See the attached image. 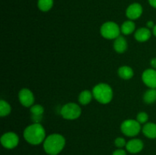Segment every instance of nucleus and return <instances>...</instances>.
<instances>
[{
    "label": "nucleus",
    "mask_w": 156,
    "mask_h": 155,
    "mask_svg": "<svg viewBox=\"0 0 156 155\" xmlns=\"http://www.w3.org/2000/svg\"><path fill=\"white\" fill-rule=\"evenodd\" d=\"M24 138L29 144L38 145L45 140V129L41 123H33L24 129Z\"/></svg>",
    "instance_id": "f257e3e1"
},
{
    "label": "nucleus",
    "mask_w": 156,
    "mask_h": 155,
    "mask_svg": "<svg viewBox=\"0 0 156 155\" xmlns=\"http://www.w3.org/2000/svg\"><path fill=\"white\" fill-rule=\"evenodd\" d=\"M66 139L59 134H51L45 138L44 148L47 153L50 155H57L64 148Z\"/></svg>",
    "instance_id": "f03ea898"
},
{
    "label": "nucleus",
    "mask_w": 156,
    "mask_h": 155,
    "mask_svg": "<svg viewBox=\"0 0 156 155\" xmlns=\"http://www.w3.org/2000/svg\"><path fill=\"white\" fill-rule=\"evenodd\" d=\"M93 97L98 102L102 104H108L112 100L113 90L110 85L106 83H100L94 87L92 90Z\"/></svg>",
    "instance_id": "7ed1b4c3"
},
{
    "label": "nucleus",
    "mask_w": 156,
    "mask_h": 155,
    "mask_svg": "<svg viewBox=\"0 0 156 155\" xmlns=\"http://www.w3.org/2000/svg\"><path fill=\"white\" fill-rule=\"evenodd\" d=\"M121 30L117 23L114 21H107L101 27V34L103 37L108 40H115L120 36Z\"/></svg>",
    "instance_id": "20e7f679"
},
{
    "label": "nucleus",
    "mask_w": 156,
    "mask_h": 155,
    "mask_svg": "<svg viewBox=\"0 0 156 155\" xmlns=\"http://www.w3.org/2000/svg\"><path fill=\"white\" fill-rule=\"evenodd\" d=\"M60 114L65 119L74 120L80 116L82 109L77 103H68L61 108Z\"/></svg>",
    "instance_id": "39448f33"
},
{
    "label": "nucleus",
    "mask_w": 156,
    "mask_h": 155,
    "mask_svg": "<svg viewBox=\"0 0 156 155\" xmlns=\"http://www.w3.org/2000/svg\"><path fill=\"white\" fill-rule=\"evenodd\" d=\"M121 132L128 137H134L138 135L141 130L140 123L137 120L126 119L120 126Z\"/></svg>",
    "instance_id": "423d86ee"
},
{
    "label": "nucleus",
    "mask_w": 156,
    "mask_h": 155,
    "mask_svg": "<svg viewBox=\"0 0 156 155\" xmlns=\"http://www.w3.org/2000/svg\"><path fill=\"white\" fill-rule=\"evenodd\" d=\"M19 138L15 132H9L5 133L1 138V143L7 149H13L18 144Z\"/></svg>",
    "instance_id": "0eeeda50"
},
{
    "label": "nucleus",
    "mask_w": 156,
    "mask_h": 155,
    "mask_svg": "<svg viewBox=\"0 0 156 155\" xmlns=\"http://www.w3.org/2000/svg\"><path fill=\"white\" fill-rule=\"evenodd\" d=\"M18 99L21 104L25 107H30L34 103V96L28 88H22L18 93Z\"/></svg>",
    "instance_id": "6e6552de"
},
{
    "label": "nucleus",
    "mask_w": 156,
    "mask_h": 155,
    "mask_svg": "<svg viewBox=\"0 0 156 155\" xmlns=\"http://www.w3.org/2000/svg\"><path fill=\"white\" fill-rule=\"evenodd\" d=\"M142 79L145 84L149 88L156 89V70L154 68H148L145 70L142 75Z\"/></svg>",
    "instance_id": "1a4fd4ad"
},
{
    "label": "nucleus",
    "mask_w": 156,
    "mask_h": 155,
    "mask_svg": "<svg viewBox=\"0 0 156 155\" xmlns=\"http://www.w3.org/2000/svg\"><path fill=\"white\" fill-rule=\"evenodd\" d=\"M143 7L140 3H133L129 5L126 10V15L129 20L138 19L143 14Z\"/></svg>",
    "instance_id": "9d476101"
},
{
    "label": "nucleus",
    "mask_w": 156,
    "mask_h": 155,
    "mask_svg": "<svg viewBox=\"0 0 156 155\" xmlns=\"http://www.w3.org/2000/svg\"><path fill=\"white\" fill-rule=\"evenodd\" d=\"M144 144L143 142L140 139L134 138V139L130 140L126 143V148L128 152L131 153H137L141 151L143 149Z\"/></svg>",
    "instance_id": "9b49d317"
},
{
    "label": "nucleus",
    "mask_w": 156,
    "mask_h": 155,
    "mask_svg": "<svg viewBox=\"0 0 156 155\" xmlns=\"http://www.w3.org/2000/svg\"><path fill=\"white\" fill-rule=\"evenodd\" d=\"M151 35H152V33H151L150 29L148 27H141L135 32L134 36L138 42L143 43L149 40L151 37Z\"/></svg>",
    "instance_id": "f8f14e48"
},
{
    "label": "nucleus",
    "mask_w": 156,
    "mask_h": 155,
    "mask_svg": "<svg viewBox=\"0 0 156 155\" xmlns=\"http://www.w3.org/2000/svg\"><path fill=\"white\" fill-rule=\"evenodd\" d=\"M127 42L123 36H120L114 42V49L117 53H123L127 50Z\"/></svg>",
    "instance_id": "ddd939ff"
},
{
    "label": "nucleus",
    "mask_w": 156,
    "mask_h": 155,
    "mask_svg": "<svg viewBox=\"0 0 156 155\" xmlns=\"http://www.w3.org/2000/svg\"><path fill=\"white\" fill-rule=\"evenodd\" d=\"M143 132L145 136L149 138H156V124L153 122H148L143 127Z\"/></svg>",
    "instance_id": "4468645a"
},
{
    "label": "nucleus",
    "mask_w": 156,
    "mask_h": 155,
    "mask_svg": "<svg viewBox=\"0 0 156 155\" xmlns=\"http://www.w3.org/2000/svg\"><path fill=\"white\" fill-rule=\"evenodd\" d=\"M118 74L122 79L129 80L133 77L134 71L131 67L127 66V65H123L118 69Z\"/></svg>",
    "instance_id": "2eb2a0df"
},
{
    "label": "nucleus",
    "mask_w": 156,
    "mask_h": 155,
    "mask_svg": "<svg viewBox=\"0 0 156 155\" xmlns=\"http://www.w3.org/2000/svg\"><path fill=\"white\" fill-rule=\"evenodd\" d=\"M136 29L135 23L132 21V20H129V21H126L125 22L123 23L121 25L120 30L123 34L124 35H129L134 32Z\"/></svg>",
    "instance_id": "dca6fc26"
},
{
    "label": "nucleus",
    "mask_w": 156,
    "mask_h": 155,
    "mask_svg": "<svg viewBox=\"0 0 156 155\" xmlns=\"http://www.w3.org/2000/svg\"><path fill=\"white\" fill-rule=\"evenodd\" d=\"M93 97L92 92L88 90H85L82 91L79 96V101L82 105H87L90 103Z\"/></svg>",
    "instance_id": "f3484780"
},
{
    "label": "nucleus",
    "mask_w": 156,
    "mask_h": 155,
    "mask_svg": "<svg viewBox=\"0 0 156 155\" xmlns=\"http://www.w3.org/2000/svg\"><path fill=\"white\" fill-rule=\"evenodd\" d=\"M144 102L147 104H152L156 101V89L155 88H149L144 94L143 96Z\"/></svg>",
    "instance_id": "a211bd4d"
},
{
    "label": "nucleus",
    "mask_w": 156,
    "mask_h": 155,
    "mask_svg": "<svg viewBox=\"0 0 156 155\" xmlns=\"http://www.w3.org/2000/svg\"><path fill=\"white\" fill-rule=\"evenodd\" d=\"M53 5V0H38V9L41 12H48L52 9Z\"/></svg>",
    "instance_id": "6ab92c4d"
},
{
    "label": "nucleus",
    "mask_w": 156,
    "mask_h": 155,
    "mask_svg": "<svg viewBox=\"0 0 156 155\" xmlns=\"http://www.w3.org/2000/svg\"><path fill=\"white\" fill-rule=\"evenodd\" d=\"M11 111H12V107L10 104L5 100H0V115L2 117L7 116L10 114Z\"/></svg>",
    "instance_id": "aec40b11"
},
{
    "label": "nucleus",
    "mask_w": 156,
    "mask_h": 155,
    "mask_svg": "<svg viewBox=\"0 0 156 155\" xmlns=\"http://www.w3.org/2000/svg\"><path fill=\"white\" fill-rule=\"evenodd\" d=\"M30 111L31 112V115H43L44 112V106L40 104L33 105V106H30Z\"/></svg>",
    "instance_id": "412c9836"
},
{
    "label": "nucleus",
    "mask_w": 156,
    "mask_h": 155,
    "mask_svg": "<svg viewBox=\"0 0 156 155\" xmlns=\"http://www.w3.org/2000/svg\"><path fill=\"white\" fill-rule=\"evenodd\" d=\"M149 119V115L146 112H140L137 114L136 120L140 123V124H144Z\"/></svg>",
    "instance_id": "4be33fe9"
},
{
    "label": "nucleus",
    "mask_w": 156,
    "mask_h": 155,
    "mask_svg": "<svg viewBox=\"0 0 156 155\" xmlns=\"http://www.w3.org/2000/svg\"><path fill=\"white\" fill-rule=\"evenodd\" d=\"M114 144L119 148H122L123 147H126V140L123 138H121V137H119V138H116L115 141H114Z\"/></svg>",
    "instance_id": "5701e85b"
},
{
    "label": "nucleus",
    "mask_w": 156,
    "mask_h": 155,
    "mask_svg": "<svg viewBox=\"0 0 156 155\" xmlns=\"http://www.w3.org/2000/svg\"><path fill=\"white\" fill-rule=\"evenodd\" d=\"M112 155H126V152L121 148H119L114 151Z\"/></svg>",
    "instance_id": "b1692460"
},
{
    "label": "nucleus",
    "mask_w": 156,
    "mask_h": 155,
    "mask_svg": "<svg viewBox=\"0 0 156 155\" xmlns=\"http://www.w3.org/2000/svg\"><path fill=\"white\" fill-rule=\"evenodd\" d=\"M154 27H155V24H154L153 21H148V22H147V27H148V28H149V29L152 28V29H153Z\"/></svg>",
    "instance_id": "393cba45"
},
{
    "label": "nucleus",
    "mask_w": 156,
    "mask_h": 155,
    "mask_svg": "<svg viewBox=\"0 0 156 155\" xmlns=\"http://www.w3.org/2000/svg\"><path fill=\"white\" fill-rule=\"evenodd\" d=\"M150 63H151V65H152V68H153L154 69H156V58L152 59V60H151Z\"/></svg>",
    "instance_id": "a878e982"
},
{
    "label": "nucleus",
    "mask_w": 156,
    "mask_h": 155,
    "mask_svg": "<svg viewBox=\"0 0 156 155\" xmlns=\"http://www.w3.org/2000/svg\"><path fill=\"white\" fill-rule=\"evenodd\" d=\"M149 2L151 6L156 9V0H149Z\"/></svg>",
    "instance_id": "bb28decb"
},
{
    "label": "nucleus",
    "mask_w": 156,
    "mask_h": 155,
    "mask_svg": "<svg viewBox=\"0 0 156 155\" xmlns=\"http://www.w3.org/2000/svg\"><path fill=\"white\" fill-rule=\"evenodd\" d=\"M152 31H153V34L156 36V24L155 25V27H153V29H152Z\"/></svg>",
    "instance_id": "cd10ccee"
}]
</instances>
